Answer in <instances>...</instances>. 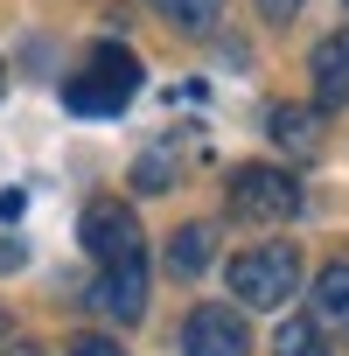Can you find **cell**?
Segmentation results:
<instances>
[{"label": "cell", "mask_w": 349, "mask_h": 356, "mask_svg": "<svg viewBox=\"0 0 349 356\" xmlns=\"http://www.w3.org/2000/svg\"><path fill=\"white\" fill-rule=\"evenodd\" d=\"M91 307H98L105 321H119V328H133V321L147 314V273H140V252H133V259H105V273H98V286H91Z\"/></svg>", "instance_id": "4"}, {"label": "cell", "mask_w": 349, "mask_h": 356, "mask_svg": "<svg viewBox=\"0 0 349 356\" xmlns=\"http://www.w3.org/2000/svg\"><path fill=\"white\" fill-rule=\"evenodd\" d=\"M210 252H217V231L210 224H182V231L168 238V273H203Z\"/></svg>", "instance_id": "9"}, {"label": "cell", "mask_w": 349, "mask_h": 356, "mask_svg": "<svg viewBox=\"0 0 349 356\" xmlns=\"http://www.w3.org/2000/svg\"><path fill=\"white\" fill-rule=\"evenodd\" d=\"M0 335H8V314H0Z\"/></svg>", "instance_id": "17"}, {"label": "cell", "mask_w": 349, "mask_h": 356, "mask_svg": "<svg viewBox=\"0 0 349 356\" xmlns=\"http://www.w3.org/2000/svg\"><path fill=\"white\" fill-rule=\"evenodd\" d=\"M84 252L105 266V259H133L140 252V217L126 210V203H112V196H98L91 210H84Z\"/></svg>", "instance_id": "5"}, {"label": "cell", "mask_w": 349, "mask_h": 356, "mask_svg": "<svg viewBox=\"0 0 349 356\" xmlns=\"http://www.w3.org/2000/svg\"><path fill=\"white\" fill-rule=\"evenodd\" d=\"M224 203H231L238 224H286L300 210V182L286 168H273V161H245V168H231Z\"/></svg>", "instance_id": "1"}, {"label": "cell", "mask_w": 349, "mask_h": 356, "mask_svg": "<svg viewBox=\"0 0 349 356\" xmlns=\"http://www.w3.org/2000/svg\"><path fill=\"white\" fill-rule=\"evenodd\" d=\"M133 91H140V63H133L126 49H98V56L63 84V105L84 112V119H112V112L133 105Z\"/></svg>", "instance_id": "2"}, {"label": "cell", "mask_w": 349, "mask_h": 356, "mask_svg": "<svg viewBox=\"0 0 349 356\" xmlns=\"http://www.w3.org/2000/svg\"><path fill=\"white\" fill-rule=\"evenodd\" d=\"M266 126H273V147H286V154H300V161L321 147V133H314V112H307V105H279Z\"/></svg>", "instance_id": "8"}, {"label": "cell", "mask_w": 349, "mask_h": 356, "mask_svg": "<svg viewBox=\"0 0 349 356\" xmlns=\"http://www.w3.org/2000/svg\"><path fill=\"white\" fill-rule=\"evenodd\" d=\"M273 356H335V349H328L321 321H307V314H286V321H279V335H273Z\"/></svg>", "instance_id": "11"}, {"label": "cell", "mask_w": 349, "mask_h": 356, "mask_svg": "<svg viewBox=\"0 0 349 356\" xmlns=\"http://www.w3.org/2000/svg\"><path fill=\"white\" fill-rule=\"evenodd\" d=\"M342 8H349V0H342Z\"/></svg>", "instance_id": "18"}, {"label": "cell", "mask_w": 349, "mask_h": 356, "mask_svg": "<svg viewBox=\"0 0 349 356\" xmlns=\"http://www.w3.org/2000/svg\"><path fill=\"white\" fill-rule=\"evenodd\" d=\"M314 314L328 328H349V266H321L314 280Z\"/></svg>", "instance_id": "10"}, {"label": "cell", "mask_w": 349, "mask_h": 356, "mask_svg": "<svg viewBox=\"0 0 349 356\" xmlns=\"http://www.w3.org/2000/svg\"><path fill=\"white\" fill-rule=\"evenodd\" d=\"M29 266V245L22 238H0V273H22Z\"/></svg>", "instance_id": "14"}, {"label": "cell", "mask_w": 349, "mask_h": 356, "mask_svg": "<svg viewBox=\"0 0 349 356\" xmlns=\"http://www.w3.org/2000/svg\"><path fill=\"white\" fill-rule=\"evenodd\" d=\"M314 105L321 112H342L349 105V29L314 49Z\"/></svg>", "instance_id": "7"}, {"label": "cell", "mask_w": 349, "mask_h": 356, "mask_svg": "<svg viewBox=\"0 0 349 356\" xmlns=\"http://www.w3.org/2000/svg\"><path fill=\"white\" fill-rule=\"evenodd\" d=\"M147 8H154V15H168L182 35H203V29L224 15V0H147Z\"/></svg>", "instance_id": "12"}, {"label": "cell", "mask_w": 349, "mask_h": 356, "mask_svg": "<svg viewBox=\"0 0 349 356\" xmlns=\"http://www.w3.org/2000/svg\"><path fill=\"white\" fill-rule=\"evenodd\" d=\"M231 293L245 307H286L300 293V252L293 245H259L231 259Z\"/></svg>", "instance_id": "3"}, {"label": "cell", "mask_w": 349, "mask_h": 356, "mask_svg": "<svg viewBox=\"0 0 349 356\" xmlns=\"http://www.w3.org/2000/svg\"><path fill=\"white\" fill-rule=\"evenodd\" d=\"M182 349H189V356H245L252 335H245V321H238L231 307H196V314L182 321Z\"/></svg>", "instance_id": "6"}, {"label": "cell", "mask_w": 349, "mask_h": 356, "mask_svg": "<svg viewBox=\"0 0 349 356\" xmlns=\"http://www.w3.org/2000/svg\"><path fill=\"white\" fill-rule=\"evenodd\" d=\"M8 356H42V349H35V342H15V349H8Z\"/></svg>", "instance_id": "16"}, {"label": "cell", "mask_w": 349, "mask_h": 356, "mask_svg": "<svg viewBox=\"0 0 349 356\" xmlns=\"http://www.w3.org/2000/svg\"><path fill=\"white\" fill-rule=\"evenodd\" d=\"M300 8H307V0H259V15H266L273 29H286V22H293Z\"/></svg>", "instance_id": "13"}, {"label": "cell", "mask_w": 349, "mask_h": 356, "mask_svg": "<svg viewBox=\"0 0 349 356\" xmlns=\"http://www.w3.org/2000/svg\"><path fill=\"white\" fill-rule=\"evenodd\" d=\"M70 356H119V342H105V335H77Z\"/></svg>", "instance_id": "15"}]
</instances>
